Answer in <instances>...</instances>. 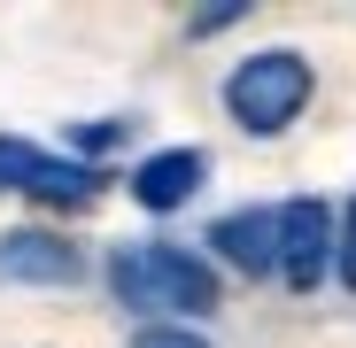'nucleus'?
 Returning <instances> with one entry per match:
<instances>
[{
  "mask_svg": "<svg viewBox=\"0 0 356 348\" xmlns=\"http://www.w3.org/2000/svg\"><path fill=\"white\" fill-rule=\"evenodd\" d=\"M108 286L124 310H170V317H209L217 310V271L186 256L178 240H132L108 256Z\"/></svg>",
  "mask_w": 356,
  "mask_h": 348,
  "instance_id": "1",
  "label": "nucleus"
},
{
  "mask_svg": "<svg viewBox=\"0 0 356 348\" xmlns=\"http://www.w3.org/2000/svg\"><path fill=\"white\" fill-rule=\"evenodd\" d=\"M310 54H294V47H264L248 54L241 70L225 78V108H232V124H241L248 140H279L294 116L310 108Z\"/></svg>",
  "mask_w": 356,
  "mask_h": 348,
  "instance_id": "2",
  "label": "nucleus"
},
{
  "mask_svg": "<svg viewBox=\"0 0 356 348\" xmlns=\"http://www.w3.org/2000/svg\"><path fill=\"white\" fill-rule=\"evenodd\" d=\"M325 271H341V217H333V201H318V194L279 201V279L294 295H318Z\"/></svg>",
  "mask_w": 356,
  "mask_h": 348,
  "instance_id": "3",
  "label": "nucleus"
},
{
  "mask_svg": "<svg viewBox=\"0 0 356 348\" xmlns=\"http://www.w3.org/2000/svg\"><path fill=\"white\" fill-rule=\"evenodd\" d=\"M202 179H209V147H155L147 163H132L124 194H132L140 209L170 217V209H186V201L202 194Z\"/></svg>",
  "mask_w": 356,
  "mask_h": 348,
  "instance_id": "4",
  "label": "nucleus"
},
{
  "mask_svg": "<svg viewBox=\"0 0 356 348\" xmlns=\"http://www.w3.org/2000/svg\"><path fill=\"white\" fill-rule=\"evenodd\" d=\"M86 271V256L54 232L24 224V232H0V286H70Z\"/></svg>",
  "mask_w": 356,
  "mask_h": 348,
  "instance_id": "5",
  "label": "nucleus"
},
{
  "mask_svg": "<svg viewBox=\"0 0 356 348\" xmlns=\"http://www.w3.org/2000/svg\"><path fill=\"white\" fill-rule=\"evenodd\" d=\"M209 248L232 263V271H248V279H271L279 271V209H232L209 224Z\"/></svg>",
  "mask_w": 356,
  "mask_h": 348,
  "instance_id": "6",
  "label": "nucleus"
},
{
  "mask_svg": "<svg viewBox=\"0 0 356 348\" xmlns=\"http://www.w3.org/2000/svg\"><path fill=\"white\" fill-rule=\"evenodd\" d=\"M101 186H108V170H93V163H70V155H39V170H31V201H47V209H93L101 201Z\"/></svg>",
  "mask_w": 356,
  "mask_h": 348,
  "instance_id": "7",
  "label": "nucleus"
},
{
  "mask_svg": "<svg viewBox=\"0 0 356 348\" xmlns=\"http://www.w3.org/2000/svg\"><path fill=\"white\" fill-rule=\"evenodd\" d=\"M39 155L47 147H31V140H0V194H24L31 170H39Z\"/></svg>",
  "mask_w": 356,
  "mask_h": 348,
  "instance_id": "8",
  "label": "nucleus"
},
{
  "mask_svg": "<svg viewBox=\"0 0 356 348\" xmlns=\"http://www.w3.org/2000/svg\"><path fill=\"white\" fill-rule=\"evenodd\" d=\"M132 124H140V116H108V124H78V132H70V147H86V155H101V147H116V140H124Z\"/></svg>",
  "mask_w": 356,
  "mask_h": 348,
  "instance_id": "9",
  "label": "nucleus"
},
{
  "mask_svg": "<svg viewBox=\"0 0 356 348\" xmlns=\"http://www.w3.org/2000/svg\"><path fill=\"white\" fill-rule=\"evenodd\" d=\"M132 348H209L202 333H186V325H140L132 333Z\"/></svg>",
  "mask_w": 356,
  "mask_h": 348,
  "instance_id": "10",
  "label": "nucleus"
},
{
  "mask_svg": "<svg viewBox=\"0 0 356 348\" xmlns=\"http://www.w3.org/2000/svg\"><path fill=\"white\" fill-rule=\"evenodd\" d=\"M241 16H248V0H232V8H194V16H186V31H194V39H209V31H225V24H241Z\"/></svg>",
  "mask_w": 356,
  "mask_h": 348,
  "instance_id": "11",
  "label": "nucleus"
},
{
  "mask_svg": "<svg viewBox=\"0 0 356 348\" xmlns=\"http://www.w3.org/2000/svg\"><path fill=\"white\" fill-rule=\"evenodd\" d=\"M341 286L356 295V201L341 209Z\"/></svg>",
  "mask_w": 356,
  "mask_h": 348,
  "instance_id": "12",
  "label": "nucleus"
}]
</instances>
